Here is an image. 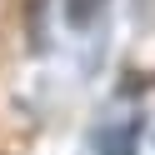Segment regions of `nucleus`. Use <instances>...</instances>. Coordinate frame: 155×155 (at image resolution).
I'll return each mask as SVG.
<instances>
[{"label": "nucleus", "mask_w": 155, "mask_h": 155, "mask_svg": "<svg viewBox=\"0 0 155 155\" xmlns=\"http://www.w3.org/2000/svg\"><path fill=\"white\" fill-rule=\"evenodd\" d=\"M105 5H110V0H60L65 25H70V30H90V25L105 15Z\"/></svg>", "instance_id": "obj_1"}, {"label": "nucleus", "mask_w": 155, "mask_h": 155, "mask_svg": "<svg viewBox=\"0 0 155 155\" xmlns=\"http://www.w3.org/2000/svg\"><path fill=\"white\" fill-rule=\"evenodd\" d=\"M140 10H145V15H150V20H155V0H140Z\"/></svg>", "instance_id": "obj_2"}]
</instances>
